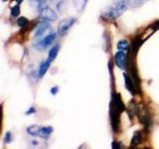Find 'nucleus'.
<instances>
[{
	"instance_id": "obj_1",
	"label": "nucleus",
	"mask_w": 159,
	"mask_h": 149,
	"mask_svg": "<svg viewBox=\"0 0 159 149\" xmlns=\"http://www.w3.org/2000/svg\"><path fill=\"white\" fill-rule=\"evenodd\" d=\"M127 8V1L125 0H118L114 5L107 7L102 12V17L106 20H112L116 19L125 11Z\"/></svg>"
},
{
	"instance_id": "obj_2",
	"label": "nucleus",
	"mask_w": 159,
	"mask_h": 149,
	"mask_svg": "<svg viewBox=\"0 0 159 149\" xmlns=\"http://www.w3.org/2000/svg\"><path fill=\"white\" fill-rule=\"evenodd\" d=\"M120 111L111 102V108H109V113H111V127L114 132H118L120 128Z\"/></svg>"
},
{
	"instance_id": "obj_3",
	"label": "nucleus",
	"mask_w": 159,
	"mask_h": 149,
	"mask_svg": "<svg viewBox=\"0 0 159 149\" xmlns=\"http://www.w3.org/2000/svg\"><path fill=\"white\" fill-rule=\"evenodd\" d=\"M136 116H138L139 121L143 123L144 128L146 130H149L152 125V118H151V114L148 111V109L146 107H142V108H138Z\"/></svg>"
},
{
	"instance_id": "obj_4",
	"label": "nucleus",
	"mask_w": 159,
	"mask_h": 149,
	"mask_svg": "<svg viewBox=\"0 0 159 149\" xmlns=\"http://www.w3.org/2000/svg\"><path fill=\"white\" fill-rule=\"evenodd\" d=\"M40 19L45 22H53L57 19V14L52 8L43 7L40 10Z\"/></svg>"
},
{
	"instance_id": "obj_5",
	"label": "nucleus",
	"mask_w": 159,
	"mask_h": 149,
	"mask_svg": "<svg viewBox=\"0 0 159 149\" xmlns=\"http://www.w3.org/2000/svg\"><path fill=\"white\" fill-rule=\"evenodd\" d=\"M76 18H73V17H70V18H66L62 20L61 22L59 23V27H58V32L60 35H65L66 34L70 28H71L73 25L76 23Z\"/></svg>"
},
{
	"instance_id": "obj_6",
	"label": "nucleus",
	"mask_w": 159,
	"mask_h": 149,
	"mask_svg": "<svg viewBox=\"0 0 159 149\" xmlns=\"http://www.w3.org/2000/svg\"><path fill=\"white\" fill-rule=\"evenodd\" d=\"M127 62H128V57L126 52L123 51H118L116 55H114V63L119 69H126L127 67Z\"/></svg>"
},
{
	"instance_id": "obj_7",
	"label": "nucleus",
	"mask_w": 159,
	"mask_h": 149,
	"mask_svg": "<svg viewBox=\"0 0 159 149\" xmlns=\"http://www.w3.org/2000/svg\"><path fill=\"white\" fill-rule=\"evenodd\" d=\"M123 79H124V84H125V88H127V91L130 93L132 96H135V94H138L137 88L134 84L133 81L131 79V78L129 77V74L127 73L123 74Z\"/></svg>"
},
{
	"instance_id": "obj_8",
	"label": "nucleus",
	"mask_w": 159,
	"mask_h": 149,
	"mask_svg": "<svg viewBox=\"0 0 159 149\" xmlns=\"http://www.w3.org/2000/svg\"><path fill=\"white\" fill-rule=\"evenodd\" d=\"M51 30V27L48 24V22H44L42 24H40L38 26V29L36 33H35V39H41L43 36H45V34H47V32H49Z\"/></svg>"
},
{
	"instance_id": "obj_9",
	"label": "nucleus",
	"mask_w": 159,
	"mask_h": 149,
	"mask_svg": "<svg viewBox=\"0 0 159 149\" xmlns=\"http://www.w3.org/2000/svg\"><path fill=\"white\" fill-rule=\"evenodd\" d=\"M56 38H57V34L56 33H51V34L47 35L45 38H43L41 41H40L39 45L41 46V48L46 49L55 41V40H56Z\"/></svg>"
},
{
	"instance_id": "obj_10",
	"label": "nucleus",
	"mask_w": 159,
	"mask_h": 149,
	"mask_svg": "<svg viewBox=\"0 0 159 149\" xmlns=\"http://www.w3.org/2000/svg\"><path fill=\"white\" fill-rule=\"evenodd\" d=\"M111 102L116 106L119 111H123L124 109H125V106H124V103L122 102V99H121V96H120V93H114L113 96H112V99H111Z\"/></svg>"
},
{
	"instance_id": "obj_11",
	"label": "nucleus",
	"mask_w": 159,
	"mask_h": 149,
	"mask_svg": "<svg viewBox=\"0 0 159 149\" xmlns=\"http://www.w3.org/2000/svg\"><path fill=\"white\" fill-rule=\"evenodd\" d=\"M53 131H54V129L52 126H42V127H40L38 136H40L43 139H48L50 135L53 133Z\"/></svg>"
},
{
	"instance_id": "obj_12",
	"label": "nucleus",
	"mask_w": 159,
	"mask_h": 149,
	"mask_svg": "<svg viewBox=\"0 0 159 149\" xmlns=\"http://www.w3.org/2000/svg\"><path fill=\"white\" fill-rule=\"evenodd\" d=\"M50 64L48 61H43L41 64H40V67H39V71H38V77L39 78H43L45 74H46L48 69L50 67Z\"/></svg>"
},
{
	"instance_id": "obj_13",
	"label": "nucleus",
	"mask_w": 159,
	"mask_h": 149,
	"mask_svg": "<svg viewBox=\"0 0 159 149\" xmlns=\"http://www.w3.org/2000/svg\"><path fill=\"white\" fill-rule=\"evenodd\" d=\"M88 0H73V4H74V7L76 8V10L78 12H83L84 7H86Z\"/></svg>"
},
{
	"instance_id": "obj_14",
	"label": "nucleus",
	"mask_w": 159,
	"mask_h": 149,
	"mask_svg": "<svg viewBox=\"0 0 159 149\" xmlns=\"http://www.w3.org/2000/svg\"><path fill=\"white\" fill-rule=\"evenodd\" d=\"M59 49H60V47L58 46V45H56V46H54L51 50L49 51V54H48V60L47 61L49 62V63H52L55 59H56V57H57V55H58V53H59Z\"/></svg>"
},
{
	"instance_id": "obj_15",
	"label": "nucleus",
	"mask_w": 159,
	"mask_h": 149,
	"mask_svg": "<svg viewBox=\"0 0 159 149\" xmlns=\"http://www.w3.org/2000/svg\"><path fill=\"white\" fill-rule=\"evenodd\" d=\"M141 140H142L141 132H140V131H135V132L133 133V135H132V139H131V146H132V147L137 146L138 144H140Z\"/></svg>"
},
{
	"instance_id": "obj_16",
	"label": "nucleus",
	"mask_w": 159,
	"mask_h": 149,
	"mask_svg": "<svg viewBox=\"0 0 159 149\" xmlns=\"http://www.w3.org/2000/svg\"><path fill=\"white\" fill-rule=\"evenodd\" d=\"M27 133L29 135H31L33 137H36L39 135V130H40V126L36 125V124H33V125H30L27 127Z\"/></svg>"
},
{
	"instance_id": "obj_17",
	"label": "nucleus",
	"mask_w": 159,
	"mask_h": 149,
	"mask_svg": "<svg viewBox=\"0 0 159 149\" xmlns=\"http://www.w3.org/2000/svg\"><path fill=\"white\" fill-rule=\"evenodd\" d=\"M127 5H129L132 8H138L142 6L144 3H146L149 0H126Z\"/></svg>"
},
{
	"instance_id": "obj_18",
	"label": "nucleus",
	"mask_w": 159,
	"mask_h": 149,
	"mask_svg": "<svg viewBox=\"0 0 159 149\" xmlns=\"http://www.w3.org/2000/svg\"><path fill=\"white\" fill-rule=\"evenodd\" d=\"M117 50L118 51H123V52H127L128 49H129V44L126 40H119L117 45Z\"/></svg>"
},
{
	"instance_id": "obj_19",
	"label": "nucleus",
	"mask_w": 159,
	"mask_h": 149,
	"mask_svg": "<svg viewBox=\"0 0 159 149\" xmlns=\"http://www.w3.org/2000/svg\"><path fill=\"white\" fill-rule=\"evenodd\" d=\"M47 0H31V5L36 9L41 10L44 6V4L46 3Z\"/></svg>"
},
{
	"instance_id": "obj_20",
	"label": "nucleus",
	"mask_w": 159,
	"mask_h": 149,
	"mask_svg": "<svg viewBox=\"0 0 159 149\" xmlns=\"http://www.w3.org/2000/svg\"><path fill=\"white\" fill-rule=\"evenodd\" d=\"M17 24H18V26H20V27H26L27 25L29 24V20L26 17H20L17 20Z\"/></svg>"
},
{
	"instance_id": "obj_21",
	"label": "nucleus",
	"mask_w": 159,
	"mask_h": 149,
	"mask_svg": "<svg viewBox=\"0 0 159 149\" xmlns=\"http://www.w3.org/2000/svg\"><path fill=\"white\" fill-rule=\"evenodd\" d=\"M19 14H20V6L19 4H17L11 8V15L13 17H17Z\"/></svg>"
},
{
	"instance_id": "obj_22",
	"label": "nucleus",
	"mask_w": 159,
	"mask_h": 149,
	"mask_svg": "<svg viewBox=\"0 0 159 149\" xmlns=\"http://www.w3.org/2000/svg\"><path fill=\"white\" fill-rule=\"evenodd\" d=\"M12 141V134L10 131H8L6 134H5V138H4V142L5 143H10Z\"/></svg>"
},
{
	"instance_id": "obj_23",
	"label": "nucleus",
	"mask_w": 159,
	"mask_h": 149,
	"mask_svg": "<svg viewBox=\"0 0 159 149\" xmlns=\"http://www.w3.org/2000/svg\"><path fill=\"white\" fill-rule=\"evenodd\" d=\"M2 119H3V104H0V133L2 128Z\"/></svg>"
},
{
	"instance_id": "obj_24",
	"label": "nucleus",
	"mask_w": 159,
	"mask_h": 149,
	"mask_svg": "<svg viewBox=\"0 0 159 149\" xmlns=\"http://www.w3.org/2000/svg\"><path fill=\"white\" fill-rule=\"evenodd\" d=\"M111 147H112L113 149H120V148H122V144H121L120 142L113 141V142L111 143Z\"/></svg>"
},
{
	"instance_id": "obj_25",
	"label": "nucleus",
	"mask_w": 159,
	"mask_h": 149,
	"mask_svg": "<svg viewBox=\"0 0 159 149\" xmlns=\"http://www.w3.org/2000/svg\"><path fill=\"white\" fill-rule=\"evenodd\" d=\"M35 112H36V109H35L34 107H30L28 111H26V114H27V115H30V114H33Z\"/></svg>"
},
{
	"instance_id": "obj_26",
	"label": "nucleus",
	"mask_w": 159,
	"mask_h": 149,
	"mask_svg": "<svg viewBox=\"0 0 159 149\" xmlns=\"http://www.w3.org/2000/svg\"><path fill=\"white\" fill-rule=\"evenodd\" d=\"M58 92H59V88H58V87H53V88H51V93L54 94V96H55V94H56Z\"/></svg>"
},
{
	"instance_id": "obj_27",
	"label": "nucleus",
	"mask_w": 159,
	"mask_h": 149,
	"mask_svg": "<svg viewBox=\"0 0 159 149\" xmlns=\"http://www.w3.org/2000/svg\"><path fill=\"white\" fill-rule=\"evenodd\" d=\"M151 28L153 29V30H157V29H159V21H157V22H155L153 25H151Z\"/></svg>"
},
{
	"instance_id": "obj_28",
	"label": "nucleus",
	"mask_w": 159,
	"mask_h": 149,
	"mask_svg": "<svg viewBox=\"0 0 159 149\" xmlns=\"http://www.w3.org/2000/svg\"><path fill=\"white\" fill-rule=\"evenodd\" d=\"M16 1H17V3H18V4H20V3H22L23 0H16Z\"/></svg>"
},
{
	"instance_id": "obj_29",
	"label": "nucleus",
	"mask_w": 159,
	"mask_h": 149,
	"mask_svg": "<svg viewBox=\"0 0 159 149\" xmlns=\"http://www.w3.org/2000/svg\"><path fill=\"white\" fill-rule=\"evenodd\" d=\"M2 1H7V0H2Z\"/></svg>"
}]
</instances>
